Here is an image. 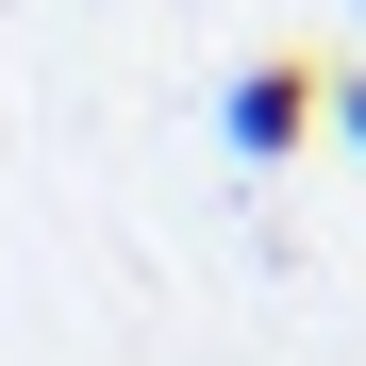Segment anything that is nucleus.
Segmentation results:
<instances>
[{"label": "nucleus", "mask_w": 366, "mask_h": 366, "mask_svg": "<svg viewBox=\"0 0 366 366\" xmlns=\"http://www.w3.org/2000/svg\"><path fill=\"white\" fill-rule=\"evenodd\" d=\"M333 117V84L317 67H233V100H217V134H233V167H300V134Z\"/></svg>", "instance_id": "obj_1"}, {"label": "nucleus", "mask_w": 366, "mask_h": 366, "mask_svg": "<svg viewBox=\"0 0 366 366\" xmlns=\"http://www.w3.org/2000/svg\"><path fill=\"white\" fill-rule=\"evenodd\" d=\"M333 134H350V150H366V67H350V84H333Z\"/></svg>", "instance_id": "obj_2"}, {"label": "nucleus", "mask_w": 366, "mask_h": 366, "mask_svg": "<svg viewBox=\"0 0 366 366\" xmlns=\"http://www.w3.org/2000/svg\"><path fill=\"white\" fill-rule=\"evenodd\" d=\"M350 17H366V0H350Z\"/></svg>", "instance_id": "obj_3"}]
</instances>
